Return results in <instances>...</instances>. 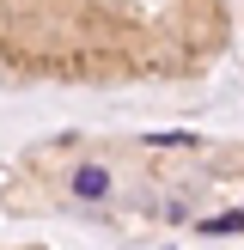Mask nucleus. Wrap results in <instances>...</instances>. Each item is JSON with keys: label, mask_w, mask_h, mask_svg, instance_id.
Masks as SVG:
<instances>
[{"label": "nucleus", "mask_w": 244, "mask_h": 250, "mask_svg": "<svg viewBox=\"0 0 244 250\" xmlns=\"http://www.w3.org/2000/svg\"><path fill=\"white\" fill-rule=\"evenodd\" d=\"M104 189H110V177L98 165H80V171H73V195H104Z\"/></svg>", "instance_id": "f257e3e1"}, {"label": "nucleus", "mask_w": 244, "mask_h": 250, "mask_svg": "<svg viewBox=\"0 0 244 250\" xmlns=\"http://www.w3.org/2000/svg\"><path fill=\"white\" fill-rule=\"evenodd\" d=\"M202 232H244V220L232 214V220H202Z\"/></svg>", "instance_id": "f03ea898"}]
</instances>
